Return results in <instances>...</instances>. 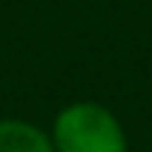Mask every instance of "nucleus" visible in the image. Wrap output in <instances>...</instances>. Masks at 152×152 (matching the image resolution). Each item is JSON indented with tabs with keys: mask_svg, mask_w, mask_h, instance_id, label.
<instances>
[{
	"mask_svg": "<svg viewBox=\"0 0 152 152\" xmlns=\"http://www.w3.org/2000/svg\"><path fill=\"white\" fill-rule=\"evenodd\" d=\"M0 152H54L51 134L21 116H0Z\"/></svg>",
	"mask_w": 152,
	"mask_h": 152,
	"instance_id": "obj_2",
	"label": "nucleus"
},
{
	"mask_svg": "<svg viewBox=\"0 0 152 152\" xmlns=\"http://www.w3.org/2000/svg\"><path fill=\"white\" fill-rule=\"evenodd\" d=\"M54 152H128L119 116L99 102H69L51 122Z\"/></svg>",
	"mask_w": 152,
	"mask_h": 152,
	"instance_id": "obj_1",
	"label": "nucleus"
}]
</instances>
